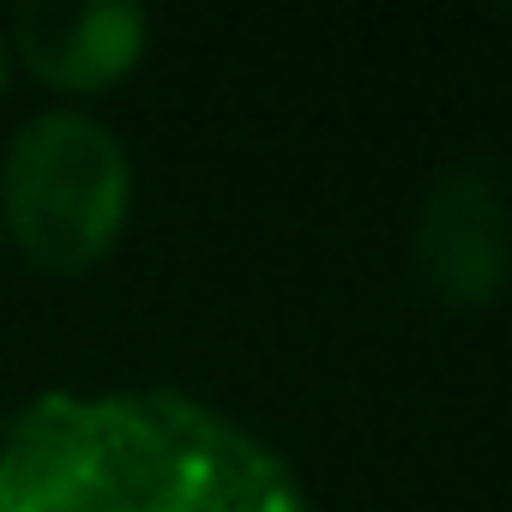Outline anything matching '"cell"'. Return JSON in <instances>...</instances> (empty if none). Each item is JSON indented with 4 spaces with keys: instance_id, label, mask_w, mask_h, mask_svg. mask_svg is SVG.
Returning a JSON list of instances; mask_svg holds the SVG:
<instances>
[{
    "instance_id": "2",
    "label": "cell",
    "mask_w": 512,
    "mask_h": 512,
    "mask_svg": "<svg viewBox=\"0 0 512 512\" xmlns=\"http://www.w3.org/2000/svg\"><path fill=\"white\" fill-rule=\"evenodd\" d=\"M410 260L434 302H446L458 314L494 308L512 290V199H506V187L476 163L434 175V187L416 205Z\"/></svg>"
},
{
    "instance_id": "4",
    "label": "cell",
    "mask_w": 512,
    "mask_h": 512,
    "mask_svg": "<svg viewBox=\"0 0 512 512\" xmlns=\"http://www.w3.org/2000/svg\"><path fill=\"white\" fill-rule=\"evenodd\" d=\"M7 85H13V43L0 31V97H7Z\"/></svg>"
},
{
    "instance_id": "1",
    "label": "cell",
    "mask_w": 512,
    "mask_h": 512,
    "mask_svg": "<svg viewBox=\"0 0 512 512\" xmlns=\"http://www.w3.org/2000/svg\"><path fill=\"white\" fill-rule=\"evenodd\" d=\"M133 205V163L121 139L73 109L25 121L0 163V223L37 272H91L121 241Z\"/></svg>"
},
{
    "instance_id": "3",
    "label": "cell",
    "mask_w": 512,
    "mask_h": 512,
    "mask_svg": "<svg viewBox=\"0 0 512 512\" xmlns=\"http://www.w3.org/2000/svg\"><path fill=\"white\" fill-rule=\"evenodd\" d=\"M151 19L127 0H103V7H55V0H31L13 13V61H25L43 85L55 91H109L121 85L139 55H145Z\"/></svg>"
}]
</instances>
